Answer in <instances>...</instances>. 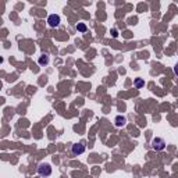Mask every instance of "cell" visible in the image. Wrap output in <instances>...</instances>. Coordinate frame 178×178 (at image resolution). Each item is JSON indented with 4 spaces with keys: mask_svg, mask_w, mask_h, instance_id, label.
<instances>
[{
    "mask_svg": "<svg viewBox=\"0 0 178 178\" xmlns=\"http://www.w3.org/2000/svg\"><path fill=\"white\" fill-rule=\"evenodd\" d=\"M75 28H77V31H79V32H86V29H88L86 25H85V24H82V23H78Z\"/></svg>",
    "mask_w": 178,
    "mask_h": 178,
    "instance_id": "cell-7",
    "label": "cell"
},
{
    "mask_svg": "<svg viewBox=\"0 0 178 178\" xmlns=\"http://www.w3.org/2000/svg\"><path fill=\"white\" fill-rule=\"evenodd\" d=\"M47 23H49V25L50 27H59V24H60V17L57 15V14H50L49 15V18H47Z\"/></svg>",
    "mask_w": 178,
    "mask_h": 178,
    "instance_id": "cell-3",
    "label": "cell"
},
{
    "mask_svg": "<svg viewBox=\"0 0 178 178\" xmlns=\"http://www.w3.org/2000/svg\"><path fill=\"white\" fill-rule=\"evenodd\" d=\"M38 174H39L41 177H49V175L52 174L50 164H47V163H42V164H39V167H38Z\"/></svg>",
    "mask_w": 178,
    "mask_h": 178,
    "instance_id": "cell-1",
    "label": "cell"
},
{
    "mask_svg": "<svg viewBox=\"0 0 178 178\" xmlns=\"http://www.w3.org/2000/svg\"><path fill=\"white\" fill-rule=\"evenodd\" d=\"M152 147L155 149V150H163L166 147V142L163 138H155L153 141H152Z\"/></svg>",
    "mask_w": 178,
    "mask_h": 178,
    "instance_id": "cell-2",
    "label": "cell"
},
{
    "mask_svg": "<svg viewBox=\"0 0 178 178\" xmlns=\"http://www.w3.org/2000/svg\"><path fill=\"white\" fill-rule=\"evenodd\" d=\"M174 73H175V75H178V63L174 65Z\"/></svg>",
    "mask_w": 178,
    "mask_h": 178,
    "instance_id": "cell-9",
    "label": "cell"
},
{
    "mask_svg": "<svg viewBox=\"0 0 178 178\" xmlns=\"http://www.w3.org/2000/svg\"><path fill=\"white\" fill-rule=\"evenodd\" d=\"M143 85H145V81H143L142 78H137V79H135V86H137L138 89H141Z\"/></svg>",
    "mask_w": 178,
    "mask_h": 178,
    "instance_id": "cell-8",
    "label": "cell"
},
{
    "mask_svg": "<svg viewBox=\"0 0 178 178\" xmlns=\"http://www.w3.org/2000/svg\"><path fill=\"white\" fill-rule=\"evenodd\" d=\"M71 152H73V155H75V156L82 155L84 152H85V146H84L82 143H75V145H73V147H71Z\"/></svg>",
    "mask_w": 178,
    "mask_h": 178,
    "instance_id": "cell-4",
    "label": "cell"
},
{
    "mask_svg": "<svg viewBox=\"0 0 178 178\" xmlns=\"http://www.w3.org/2000/svg\"><path fill=\"white\" fill-rule=\"evenodd\" d=\"M125 121H127V120H125V117H123V116H117V117H116V125H117V127H123L124 124H125Z\"/></svg>",
    "mask_w": 178,
    "mask_h": 178,
    "instance_id": "cell-6",
    "label": "cell"
},
{
    "mask_svg": "<svg viewBox=\"0 0 178 178\" xmlns=\"http://www.w3.org/2000/svg\"><path fill=\"white\" fill-rule=\"evenodd\" d=\"M38 63L41 64V65H46V64H49V56L47 54H42L38 60Z\"/></svg>",
    "mask_w": 178,
    "mask_h": 178,
    "instance_id": "cell-5",
    "label": "cell"
}]
</instances>
